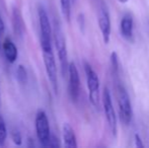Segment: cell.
I'll use <instances>...</instances> for the list:
<instances>
[{"mask_svg": "<svg viewBox=\"0 0 149 148\" xmlns=\"http://www.w3.org/2000/svg\"><path fill=\"white\" fill-rule=\"evenodd\" d=\"M85 77H86V85L88 88L89 103L95 110H100V79L89 63H83Z\"/></svg>", "mask_w": 149, "mask_h": 148, "instance_id": "6da1fadb", "label": "cell"}, {"mask_svg": "<svg viewBox=\"0 0 149 148\" xmlns=\"http://www.w3.org/2000/svg\"><path fill=\"white\" fill-rule=\"evenodd\" d=\"M53 39L55 43V47L58 53V58H59L60 66H61V72L63 76H66L67 70H68V53H67V46H66V40L64 37L62 28L59 22H55L53 30Z\"/></svg>", "mask_w": 149, "mask_h": 148, "instance_id": "7a4b0ae2", "label": "cell"}, {"mask_svg": "<svg viewBox=\"0 0 149 148\" xmlns=\"http://www.w3.org/2000/svg\"><path fill=\"white\" fill-rule=\"evenodd\" d=\"M43 53L44 64H45V70L47 73L48 79L52 85L54 92H58V73H57V64H56L55 55L53 52V47L42 48Z\"/></svg>", "mask_w": 149, "mask_h": 148, "instance_id": "3957f363", "label": "cell"}, {"mask_svg": "<svg viewBox=\"0 0 149 148\" xmlns=\"http://www.w3.org/2000/svg\"><path fill=\"white\" fill-rule=\"evenodd\" d=\"M117 97H118L119 106V118L121 122L125 125H129L133 118V110H132L131 101L129 94L124 86L119 85L117 89Z\"/></svg>", "mask_w": 149, "mask_h": 148, "instance_id": "277c9868", "label": "cell"}, {"mask_svg": "<svg viewBox=\"0 0 149 148\" xmlns=\"http://www.w3.org/2000/svg\"><path fill=\"white\" fill-rule=\"evenodd\" d=\"M102 107H104V116H106L107 123L109 125V129L113 136L116 137L117 132H118V118H117L111 92L108 87H104L102 91Z\"/></svg>", "mask_w": 149, "mask_h": 148, "instance_id": "5b68a950", "label": "cell"}, {"mask_svg": "<svg viewBox=\"0 0 149 148\" xmlns=\"http://www.w3.org/2000/svg\"><path fill=\"white\" fill-rule=\"evenodd\" d=\"M38 17H39L40 33H41V48L52 47L53 30H52L49 15L43 6H39Z\"/></svg>", "mask_w": 149, "mask_h": 148, "instance_id": "8992f818", "label": "cell"}, {"mask_svg": "<svg viewBox=\"0 0 149 148\" xmlns=\"http://www.w3.org/2000/svg\"><path fill=\"white\" fill-rule=\"evenodd\" d=\"M35 126L36 134H37V138L39 140V142L43 146L48 147L51 131H50V124L47 114L44 111H42V110L38 111L37 115H36Z\"/></svg>", "mask_w": 149, "mask_h": 148, "instance_id": "52a82bcc", "label": "cell"}, {"mask_svg": "<svg viewBox=\"0 0 149 148\" xmlns=\"http://www.w3.org/2000/svg\"><path fill=\"white\" fill-rule=\"evenodd\" d=\"M97 22L100 28V34L102 36V40L106 44H109L111 40V31H112V24H111V15L108 7L104 1L100 2L98 7L97 13Z\"/></svg>", "mask_w": 149, "mask_h": 148, "instance_id": "ba28073f", "label": "cell"}, {"mask_svg": "<svg viewBox=\"0 0 149 148\" xmlns=\"http://www.w3.org/2000/svg\"><path fill=\"white\" fill-rule=\"evenodd\" d=\"M67 74H68L69 78L68 90L70 99H72V101H77L79 97V93H80V77H79L78 69L73 62L69 63Z\"/></svg>", "mask_w": 149, "mask_h": 148, "instance_id": "9c48e42d", "label": "cell"}, {"mask_svg": "<svg viewBox=\"0 0 149 148\" xmlns=\"http://www.w3.org/2000/svg\"><path fill=\"white\" fill-rule=\"evenodd\" d=\"M11 24H12V30L16 37L22 38L26 32V26H24V18H22V12L19 8L13 6L11 12Z\"/></svg>", "mask_w": 149, "mask_h": 148, "instance_id": "30bf717a", "label": "cell"}, {"mask_svg": "<svg viewBox=\"0 0 149 148\" xmlns=\"http://www.w3.org/2000/svg\"><path fill=\"white\" fill-rule=\"evenodd\" d=\"M121 35L127 41L133 40V17L131 14L127 13L122 17L120 24Z\"/></svg>", "mask_w": 149, "mask_h": 148, "instance_id": "8fae6325", "label": "cell"}, {"mask_svg": "<svg viewBox=\"0 0 149 148\" xmlns=\"http://www.w3.org/2000/svg\"><path fill=\"white\" fill-rule=\"evenodd\" d=\"M62 137L65 147L68 148H76L77 147V139L75 132L72 126L68 123H64L62 127Z\"/></svg>", "mask_w": 149, "mask_h": 148, "instance_id": "7c38bea8", "label": "cell"}, {"mask_svg": "<svg viewBox=\"0 0 149 148\" xmlns=\"http://www.w3.org/2000/svg\"><path fill=\"white\" fill-rule=\"evenodd\" d=\"M2 50H3L4 56L9 63H14L16 61L18 56L17 48L11 40L8 39V38L4 40L3 43H2Z\"/></svg>", "mask_w": 149, "mask_h": 148, "instance_id": "4fadbf2b", "label": "cell"}, {"mask_svg": "<svg viewBox=\"0 0 149 148\" xmlns=\"http://www.w3.org/2000/svg\"><path fill=\"white\" fill-rule=\"evenodd\" d=\"M71 0H60V7H61V12L62 15L64 16V18L68 22H70L71 18Z\"/></svg>", "mask_w": 149, "mask_h": 148, "instance_id": "5bb4252c", "label": "cell"}, {"mask_svg": "<svg viewBox=\"0 0 149 148\" xmlns=\"http://www.w3.org/2000/svg\"><path fill=\"white\" fill-rule=\"evenodd\" d=\"M16 79L20 84H26L28 82V73H26V70L24 68V66L18 65L16 68Z\"/></svg>", "mask_w": 149, "mask_h": 148, "instance_id": "9a60e30c", "label": "cell"}, {"mask_svg": "<svg viewBox=\"0 0 149 148\" xmlns=\"http://www.w3.org/2000/svg\"><path fill=\"white\" fill-rule=\"evenodd\" d=\"M7 138V129L3 117L0 115V146H4Z\"/></svg>", "mask_w": 149, "mask_h": 148, "instance_id": "2e32d148", "label": "cell"}, {"mask_svg": "<svg viewBox=\"0 0 149 148\" xmlns=\"http://www.w3.org/2000/svg\"><path fill=\"white\" fill-rule=\"evenodd\" d=\"M10 136H11V139L13 141V143L15 145H20L22 144V134L18 132L17 130H12L11 133H10Z\"/></svg>", "mask_w": 149, "mask_h": 148, "instance_id": "e0dca14e", "label": "cell"}, {"mask_svg": "<svg viewBox=\"0 0 149 148\" xmlns=\"http://www.w3.org/2000/svg\"><path fill=\"white\" fill-rule=\"evenodd\" d=\"M110 59H111V65L113 67V70L117 73L119 71V57L116 52H112V54L110 56Z\"/></svg>", "mask_w": 149, "mask_h": 148, "instance_id": "ac0fdd59", "label": "cell"}, {"mask_svg": "<svg viewBox=\"0 0 149 148\" xmlns=\"http://www.w3.org/2000/svg\"><path fill=\"white\" fill-rule=\"evenodd\" d=\"M60 143H59V139L55 136V135L51 134L50 135V139H49V143H48V147H59Z\"/></svg>", "mask_w": 149, "mask_h": 148, "instance_id": "d6986e66", "label": "cell"}, {"mask_svg": "<svg viewBox=\"0 0 149 148\" xmlns=\"http://www.w3.org/2000/svg\"><path fill=\"white\" fill-rule=\"evenodd\" d=\"M134 140H135V146L138 147V148H144V143H143V140L142 138L140 137V135L138 133H136L134 135Z\"/></svg>", "mask_w": 149, "mask_h": 148, "instance_id": "ffe728a7", "label": "cell"}, {"mask_svg": "<svg viewBox=\"0 0 149 148\" xmlns=\"http://www.w3.org/2000/svg\"><path fill=\"white\" fill-rule=\"evenodd\" d=\"M4 32H5V24H4V22L0 16V47H1V38L3 37Z\"/></svg>", "mask_w": 149, "mask_h": 148, "instance_id": "44dd1931", "label": "cell"}, {"mask_svg": "<svg viewBox=\"0 0 149 148\" xmlns=\"http://www.w3.org/2000/svg\"><path fill=\"white\" fill-rule=\"evenodd\" d=\"M119 2H121V3H123V4H125V3H127L128 2V0H118Z\"/></svg>", "mask_w": 149, "mask_h": 148, "instance_id": "7402d4cb", "label": "cell"}, {"mask_svg": "<svg viewBox=\"0 0 149 148\" xmlns=\"http://www.w3.org/2000/svg\"><path fill=\"white\" fill-rule=\"evenodd\" d=\"M71 1H72V2H74V1H75V0H71Z\"/></svg>", "mask_w": 149, "mask_h": 148, "instance_id": "603a6c76", "label": "cell"}]
</instances>
